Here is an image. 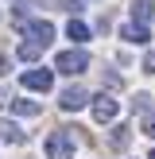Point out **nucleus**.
<instances>
[{
	"instance_id": "nucleus-1",
	"label": "nucleus",
	"mask_w": 155,
	"mask_h": 159,
	"mask_svg": "<svg viewBox=\"0 0 155 159\" xmlns=\"http://www.w3.org/2000/svg\"><path fill=\"white\" fill-rule=\"evenodd\" d=\"M54 70H58V74H70V78L85 74V70H89V51L74 43V47H70V51H62L58 58H54Z\"/></svg>"
},
{
	"instance_id": "nucleus-2",
	"label": "nucleus",
	"mask_w": 155,
	"mask_h": 159,
	"mask_svg": "<svg viewBox=\"0 0 155 159\" xmlns=\"http://www.w3.org/2000/svg\"><path fill=\"white\" fill-rule=\"evenodd\" d=\"M43 148H46V159H74V136H70L66 128L51 132Z\"/></svg>"
},
{
	"instance_id": "nucleus-3",
	"label": "nucleus",
	"mask_w": 155,
	"mask_h": 159,
	"mask_svg": "<svg viewBox=\"0 0 155 159\" xmlns=\"http://www.w3.org/2000/svg\"><path fill=\"white\" fill-rule=\"evenodd\" d=\"M20 82L27 85V89H35V93H51V89H54V70H46V66L23 70V74H20Z\"/></svg>"
},
{
	"instance_id": "nucleus-4",
	"label": "nucleus",
	"mask_w": 155,
	"mask_h": 159,
	"mask_svg": "<svg viewBox=\"0 0 155 159\" xmlns=\"http://www.w3.org/2000/svg\"><path fill=\"white\" fill-rule=\"evenodd\" d=\"M89 101H93V97L85 93V85H66V89L58 93V105L66 109V113H78V109H85Z\"/></svg>"
},
{
	"instance_id": "nucleus-5",
	"label": "nucleus",
	"mask_w": 155,
	"mask_h": 159,
	"mask_svg": "<svg viewBox=\"0 0 155 159\" xmlns=\"http://www.w3.org/2000/svg\"><path fill=\"white\" fill-rule=\"evenodd\" d=\"M89 109H93V120H97V124H113V120H116V113H120V105H116L108 93L93 97V101H89Z\"/></svg>"
},
{
	"instance_id": "nucleus-6",
	"label": "nucleus",
	"mask_w": 155,
	"mask_h": 159,
	"mask_svg": "<svg viewBox=\"0 0 155 159\" xmlns=\"http://www.w3.org/2000/svg\"><path fill=\"white\" fill-rule=\"evenodd\" d=\"M120 39H124V43H136V47H147V43H151V31H147V23L132 20V23L120 27Z\"/></svg>"
},
{
	"instance_id": "nucleus-7",
	"label": "nucleus",
	"mask_w": 155,
	"mask_h": 159,
	"mask_svg": "<svg viewBox=\"0 0 155 159\" xmlns=\"http://www.w3.org/2000/svg\"><path fill=\"white\" fill-rule=\"evenodd\" d=\"M23 35H31V39H39V43H51L54 39V23L51 20H35V23H23Z\"/></svg>"
},
{
	"instance_id": "nucleus-8",
	"label": "nucleus",
	"mask_w": 155,
	"mask_h": 159,
	"mask_svg": "<svg viewBox=\"0 0 155 159\" xmlns=\"http://www.w3.org/2000/svg\"><path fill=\"white\" fill-rule=\"evenodd\" d=\"M23 128L16 120H8V116H0V144H23Z\"/></svg>"
},
{
	"instance_id": "nucleus-9",
	"label": "nucleus",
	"mask_w": 155,
	"mask_h": 159,
	"mask_svg": "<svg viewBox=\"0 0 155 159\" xmlns=\"http://www.w3.org/2000/svg\"><path fill=\"white\" fill-rule=\"evenodd\" d=\"M43 51H46V43H39V39H31V35H27V43H20V47H16V54H20L23 62H35Z\"/></svg>"
},
{
	"instance_id": "nucleus-10",
	"label": "nucleus",
	"mask_w": 155,
	"mask_h": 159,
	"mask_svg": "<svg viewBox=\"0 0 155 159\" xmlns=\"http://www.w3.org/2000/svg\"><path fill=\"white\" fill-rule=\"evenodd\" d=\"M8 105H12V113H20V116H39L43 113V105H39V101H27V97H12Z\"/></svg>"
},
{
	"instance_id": "nucleus-11",
	"label": "nucleus",
	"mask_w": 155,
	"mask_h": 159,
	"mask_svg": "<svg viewBox=\"0 0 155 159\" xmlns=\"http://www.w3.org/2000/svg\"><path fill=\"white\" fill-rule=\"evenodd\" d=\"M151 16H155V0H136V4H132V20L147 23Z\"/></svg>"
},
{
	"instance_id": "nucleus-12",
	"label": "nucleus",
	"mask_w": 155,
	"mask_h": 159,
	"mask_svg": "<svg viewBox=\"0 0 155 159\" xmlns=\"http://www.w3.org/2000/svg\"><path fill=\"white\" fill-rule=\"evenodd\" d=\"M66 35H70V39H74V43H78V47H82V43H85V39H89V27H85V23H82V20H78V16H74V20H70V23H66Z\"/></svg>"
},
{
	"instance_id": "nucleus-13",
	"label": "nucleus",
	"mask_w": 155,
	"mask_h": 159,
	"mask_svg": "<svg viewBox=\"0 0 155 159\" xmlns=\"http://www.w3.org/2000/svg\"><path fill=\"white\" fill-rule=\"evenodd\" d=\"M132 109L136 113H151V93H136L132 97Z\"/></svg>"
},
{
	"instance_id": "nucleus-14",
	"label": "nucleus",
	"mask_w": 155,
	"mask_h": 159,
	"mask_svg": "<svg viewBox=\"0 0 155 159\" xmlns=\"http://www.w3.org/2000/svg\"><path fill=\"white\" fill-rule=\"evenodd\" d=\"M140 132H144L147 140H155V113H144V124H140Z\"/></svg>"
},
{
	"instance_id": "nucleus-15",
	"label": "nucleus",
	"mask_w": 155,
	"mask_h": 159,
	"mask_svg": "<svg viewBox=\"0 0 155 159\" xmlns=\"http://www.w3.org/2000/svg\"><path fill=\"white\" fill-rule=\"evenodd\" d=\"M124 144H128V128L116 124V128H113V148H124Z\"/></svg>"
},
{
	"instance_id": "nucleus-16",
	"label": "nucleus",
	"mask_w": 155,
	"mask_h": 159,
	"mask_svg": "<svg viewBox=\"0 0 155 159\" xmlns=\"http://www.w3.org/2000/svg\"><path fill=\"white\" fill-rule=\"evenodd\" d=\"M144 74H155V51H147V58H144Z\"/></svg>"
},
{
	"instance_id": "nucleus-17",
	"label": "nucleus",
	"mask_w": 155,
	"mask_h": 159,
	"mask_svg": "<svg viewBox=\"0 0 155 159\" xmlns=\"http://www.w3.org/2000/svg\"><path fill=\"white\" fill-rule=\"evenodd\" d=\"M62 8H66V12H74V16H78V12H82V0H62Z\"/></svg>"
},
{
	"instance_id": "nucleus-18",
	"label": "nucleus",
	"mask_w": 155,
	"mask_h": 159,
	"mask_svg": "<svg viewBox=\"0 0 155 159\" xmlns=\"http://www.w3.org/2000/svg\"><path fill=\"white\" fill-rule=\"evenodd\" d=\"M0 70H4V58H0Z\"/></svg>"
},
{
	"instance_id": "nucleus-19",
	"label": "nucleus",
	"mask_w": 155,
	"mask_h": 159,
	"mask_svg": "<svg viewBox=\"0 0 155 159\" xmlns=\"http://www.w3.org/2000/svg\"><path fill=\"white\" fill-rule=\"evenodd\" d=\"M147 159H155V152H151V155H147Z\"/></svg>"
}]
</instances>
